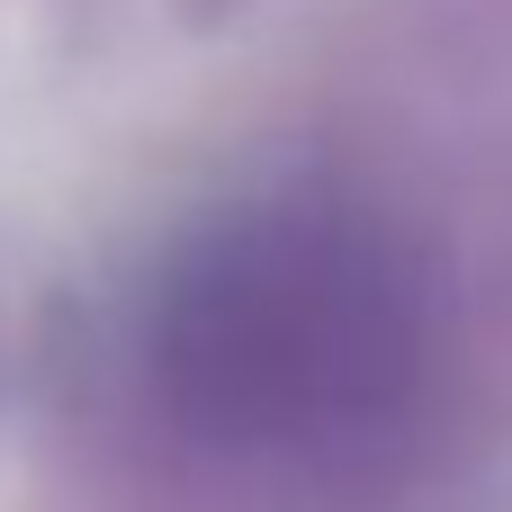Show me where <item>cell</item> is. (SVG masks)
<instances>
[{
  "label": "cell",
  "instance_id": "obj_1",
  "mask_svg": "<svg viewBox=\"0 0 512 512\" xmlns=\"http://www.w3.org/2000/svg\"><path fill=\"white\" fill-rule=\"evenodd\" d=\"M423 369V288L351 207L216 225L153 306V387L216 450H333L378 432Z\"/></svg>",
  "mask_w": 512,
  "mask_h": 512
}]
</instances>
